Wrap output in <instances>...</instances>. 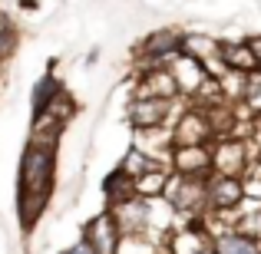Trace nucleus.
Instances as JSON below:
<instances>
[{
  "mask_svg": "<svg viewBox=\"0 0 261 254\" xmlns=\"http://www.w3.org/2000/svg\"><path fill=\"white\" fill-rule=\"evenodd\" d=\"M136 93L142 96H159V99H182L178 96V86H175V76L169 70V63H159V66H139V76H136Z\"/></svg>",
  "mask_w": 261,
  "mask_h": 254,
  "instance_id": "nucleus-11",
  "label": "nucleus"
},
{
  "mask_svg": "<svg viewBox=\"0 0 261 254\" xmlns=\"http://www.w3.org/2000/svg\"><path fill=\"white\" fill-rule=\"evenodd\" d=\"M245 43H248L251 57H255V63H258V70H261V33H248V37H245Z\"/></svg>",
  "mask_w": 261,
  "mask_h": 254,
  "instance_id": "nucleus-18",
  "label": "nucleus"
},
{
  "mask_svg": "<svg viewBox=\"0 0 261 254\" xmlns=\"http://www.w3.org/2000/svg\"><path fill=\"white\" fill-rule=\"evenodd\" d=\"M178 50H182V30L178 26H159V30H149L139 40L136 63L139 66H159V63H169L172 57H178Z\"/></svg>",
  "mask_w": 261,
  "mask_h": 254,
  "instance_id": "nucleus-5",
  "label": "nucleus"
},
{
  "mask_svg": "<svg viewBox=\"0 0 261 254\" xmlns=\"http://www.w3.org/2000/svg\"><path fill=\"white\" fill-rule=\"evenodd\" d=\"M218 66H222V73H228V76L258 73V63H255V57H251L245 37H235V40L222 37V43H218Z\"/></svg>",
  "mask_w": 261,
  "mask_h": 254,
  "instance_id": "nucleus-12",
  "label": "nucleus"
},
{
  "mask_svg": "<svg viewBox=\"0 0 261 254\" xmlns=\"http://www.w3.org/2000/svg\"><path fill=\"white\" fill-rule=\"evenodd\" d=\"M212 228H215L212 231V251L215 254H261L258 238L242 235V231H235L231 224H222V221H212Z\"/></svg>",
  "mask_w": 261,
  "mask_h": 254,
  "instance_id": "nucleus-13",
  "label": "nucleus"
},
{
  "mask_svg": "<svg viewBox=\"0 0 261 254\" xmlns=\"http://www.w3.org/2000/svg\"><path fill=\"white\" fill-rule=\"evenodd\" d=\"M175 116V102L159 99V96H142L133 93L126 102V126L133 129L136 135L142 132H159L166 129V122Z\"/></svg>",
  "mask_w": 261,
  "mask_h": 254,
  "instance_id": "nucleus-3",
  "label": "nucleus"
},
{
  "mask_svg": "<svg viewBox=\"0 0 261 254\" xmlns=\"http://www.w3.org/2000/svg\"><path fill=\"white\" fill-rule=\"evenodd\" d=\"M40 4H43V0H17V10H23V13H37V10H40Z\"/></svg>",
  "mask_w": 261,
  "mask_h": 254,
  "instance_id": "nucleus-20",
  "label": "nucleus"
},
{
  "mask_svg": "<svg viewBox=\"0 0 261 254\" xmlns=\"http://www.w3.org/2000/svg\"><path fill=\"white\" fill-rule=\"evenodd\" d=\"M60 254H96V251L89 248V244L83 241V238H80V241H73L70 248H63V251H60Z\"/></svg>",
  "mask_w": 261,
  "mask_h": 254,
  "instance_id": "nucleus-19",
  "label": "nucleus"
},
{
  "mask_svg": "<svg viewBox=\"0 0 261 254\" xmlns=\"http://www.w3.org/2000/svg\"><path fill=\"white\" fill-rule=\"evenodd\" d=\"M245 202H248V191H245L242 175H218V172H212L205 178V215L208 218L228 224V218Z\"/></svg>",
  "mask_w": 261,
  "mask_h": 254,
  "instance_id": "nucleus-2",
  "label": "nucleus"
},
{
  "mask_svg": "<svg viewBox=\"0 0 261 254\" xmlns=\"http://www.w3.org/2000/svg\"><path fill=\"white\" fill-rule=\"evenodd\" d=\"M57 159H60V129L30 126V135L20 152L17 168V215L20 228L30 235L46 215L57 185Z\"/></svg>",
  "mask_w": 261,
  "mask_h": 254,
  "instance_id": "nucleus-1",
  "label": "nucleus"
},
{
  "mask_svg": "<svg viewBox=\"0 0 261 254\" xmlns=\"http://www.w3.org/2000/svg\"><path fill=\"white\" fill-rule=\"evenodd\" d=\"M96 63H99V46H93L89 57H86V66H96Z\"/></svg>",
  "mask_w": 261,
  "mask_h": 254,
  "instance_id": "nucleus-21",
  "label": "nucleus"
},
{
  "mask_svg": "<svg viewBox=\"0 0 261 254\" xmlns=\"http://www.w3.org/2000/svg\"><path fill=\"white\" fill-rule=\"evenodd\" d=\"M169 168L175 175L208 178L212 175V146H172L169 152Z\"/></svg>",
  "mask_w": 261,
  "mask_h": 254,
  "instance_id": "nucleus-10",
  "label": "nucleus"
},
{
  "mask_svg": "<svg viewBox=\"0 0 261 254\" xmlns=\"http://www.w3.org/2000/svg\"><path fill=\"white\" fill-rule=\"evenodd\" d=\"M80 238L93 248L96 254H116L119 248V228H116V218L109 208H102L99 215H93L89 221H83V228H80Z\"/></svg>",
  "mask_w": 261,
  "mask_h": 254,
  "instance_id": "nucleus-9",
  "label": "nucleus"
},
{
  "mask_svg": "<svg viewBox=\"0 0 261 254\" xmlns=\"http://www.w3.org/2000/svg\"><path fill=\"white\" fill-rule=\"evenodd\" d=\"M238 106H242L255 122H261V70H258V73H248V76H242Z\"/></svg>",
  "mask_w": 261,
  "mask_h": 254,
  "instance_id": "nucleus-17",
  "label": "nucleus"
},
{
  "mask_svg": "<svg viewBox=\"0 0 261 254\" xmlns=\"http://www.w3.org/2000/svg\"><path fill=\"white\" fill-rule=\"evenodd\" d=\"M60 93H63V79H60L57 73H43L30 89V122L40 119V116H46V109L57 102Z\"/></svg>",
  "mask_w": 261,
  "mask_h": 254,
  "instance_id": "nucleus-14",
  "label": "nucleus"
},
{
  "mask_svg": "<svg viewBox=\"0 0 261 254\" xmlns=\"http://www.w3.org/2000/svg\"><path fill=\"white\" fill-rule=\"evenodd\" d=\"M251 168V155H248V142L242 135H218L212 142V172L218 175H245Z\"/></svg>",
  "mask_w": 261,
  "mask_h": 254,
  "instance_id": "nucleus-7",
  "label": "nucleus"
},
{
  "mask_svg": "<svg viewBox=\"0 0 261 254\" xmlns=\"http://www.w3.org/2000/svg\"><path fill=\"white\" fill-rule=\"evenodd\" d=\"M192 254H215V251H212V244H205V248H198V251H192Z\"/></svg>",
  "mask_w": 261,
  "mask_h": 254,
  "instance_id": "nucleus-22",
  "label": "nucleus"
},
{
  "mask_svg": "<svg viewBox=\"0 0 261 254\" xmlns=\"http://www.w3.org/2000/svg\"><path fill=\"white\" fill-rule=\"evenodd\" d=\"M218 43H222V37H215L208 30H182V50L178 53L202 63L215 79H222L228 73H222V66H218Z\"/></svg>",
  "mask_w": 261,
  "mask_h": 254,
  "instance_id": "nucleus-8",
  "label": "nucleus"
},
{
  "mask_svg": "<svg viewBox=\"0 0 261 254\" xmlns=\"http://www.w3.org/2000/svg\"><path fill=\"white\" fill-rule=\"evenodd\" d=\"M99 191H102V202H106V208H113V205H119V202H126V198L136 195L133 175H129L122 165L109 168L106 175H102V182H99Z\"/></svg>",
  "mask_w": 261,
  "mask_h": 254,
  "instance_id": "nucleus-15",
  "label": "nucleus"
},
{
  "mask_svg": "<svg viewBox=\"0 0 261 254\" xmlns=\"http://www.w3.org/2000/svg\"><path fill=\"white\" fill-rule=\"evenodd\" d=\"M169 135H172V146H212V142H215L208 116H205V109L195 106V102H189V106L175 116V126H172Z\"/></svg>",
  "mask_w": 261,
  "mask_h": 254,
  "instance_id": "nucleus-6",
  "label": "nucleus"
},
{
  "mask_svg": "<svg viewBox=\"0 0 261 254\" xmlns=\"http://www.w3.org/2000/svg\"><path fill=\"white\" fill-rule=\"evenodd\" d=\"M169 175H172V168H169V162H159V165H152L149 172H142V175L133 178V188L139 198H162V191H166V182Z\"/></svg>",
  "mask_w": 261,
  "mask_h": 254,
  "instance_id": "nucleus-16",
  "label": "nucleus"
},
{
  "mask_svg": "<svg viewBox=\"0 0 261 254\" xmlns=\"http://www.w3.org/2000/svg\"><path fill=\"white\" fill-rule=\"evenodd\" d=\"M162 202L172 208V215L189 218V215H202L205 211V178H192V175H169Z\"/></svg>",
  "mask_w": 261,
  "mask_h": 254,
  "instance_id": "nucleus-4",
  "label": "nucleus"
}]
</instances>
